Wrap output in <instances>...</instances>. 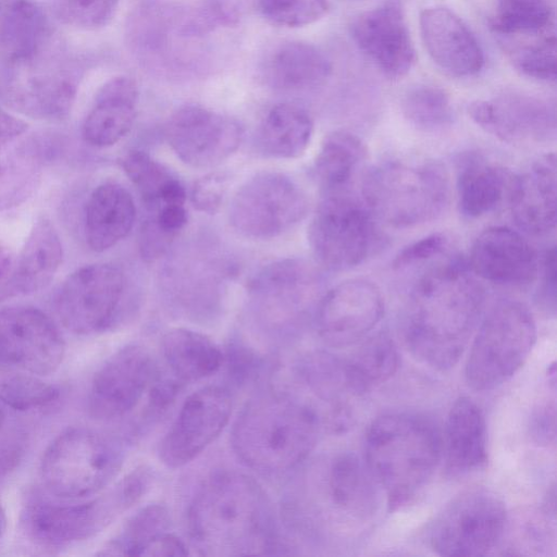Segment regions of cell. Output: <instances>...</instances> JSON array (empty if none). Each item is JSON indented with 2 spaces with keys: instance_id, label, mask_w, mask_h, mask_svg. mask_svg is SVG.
Here are the masks:
<instances>
[{
  "instance_id": "43",
  "label": "cell",
  "mask_w": 557,
  "mask_h": 557,
  "mask_svg": "<svg viewBox=\"0 0 557 557\" xmlns=\"http://www.w3.org/2000/svg\"><path fill=\"white\" fill-rule=\"evenodd\" d=\"M261 15L281 27H304L323 18L329 10L327 0H258Z\"/></svg>"
},
{
  "instance_id": "9",
  "label": "cell",
  "mask_w": 557,
  "mask_h": 557,
  "mask_svg": "<svg viewBox=\"0 0 557 557\" xmlns=\"http://www.w3.org/2000/svg\"><path fill=\"white\" fill-rule=\"evenodd\" d=\"M311 250L320 264L344 271L361 264L376 249L374 216L352 190L322 194L308 228Z\"/></svg>"
},
{
  "instance_id": "15",
  "label": "cell",
  "mask_w": 557,
  "mask_h": 557,
  "mask_svg": "<svg viewBox=\"0 0 557 557\" xmlns=\"http://www.w3.org/2000/svg\"><path fill=\"white\" fill-rule=\"evenodd\" d=\"M233 410L228 388L208 385L190 394L159 444V458L181 468L197 458L224 430Z\"/></svg>"
},
{
  "instance_id": "29",
  "label": "cell",
  "mask_w": 557,
  "mask_h": 557,
  "mask_svg": "<svg viewBox=\"0 0 557 557\" xmlns=\"http://www.w3.org/2000/svg\"><path fill=\"white\" fill-rule=\"evenodd\" d=\"M55 140L48 137L24 139L0 156V211L23 203L39 185L41 168L57 154Z\"/></svg>"
},
{
  "instance_id": "35",
  "label": "cell",
  "mask_w": 557,
  "mask_h": 557,
  "mask_svg": "<svg viewBox=\"0 0 557 557\" xmlns=\"http://www.w3.org/2000/svg\"><path fill=\"white\" fill-rule=\"evenodd\" d=\"M313 133L310 115L292 103L271 108L261 123L258 143L261 150L277 159H296L307 150Z\"/></svg>"
},
{
  "instance_id": "42",
  "label": "cell",
  "mask_w": 557,
  "mask_h": 557,
  "mask_svg": "<svg viewBox=\"0 0 557 557\" xmlns=\"http://www.w3.org/2000/svg\"><path fill=\"white\" fill-rule=\"evenodd\" d=\"M120 164L139 191L147 208L154 210L160 207L164 188L176 176L143 150L128 151L122 157Z\"/></svg>"
},
{
  "instance_id": "13",
  "label": "cell",
  "mask_w": 557,
  "mask_h": 557,
  "mask_svg": "<svg viewBox=\"0 0 557 557\" xmlns=\"http://www.w3.org/2000/svg\"><path fill=\"white\" fill-rule=\"evenodd\" d=\"M161 377L150 351L140 345H127L113 355L95 373L89 393L88 411L102 421H113L133 412Z\"/></svg>"
},
{
  "instance_id": "7",
  "label": "cell",
  "mask_w": 557,
  "mask_h": 557,
  "mask_svg": "<svg viewBox=\"0 0 557 557\" xmlns=\"http://www.w3.org/2000/svg\"><path fill=\"white\" fill-rule=\"evenodd\" d=\"M124 462L122 445L98 431L75 426L60 433L46 448L40 479L54 497L81 500L101 492Z\"/></svg>"
},
{
  "instance_id": "2",
  "label": "cell",
  "mask_w": 557,
  "mask_h": 557,
  "mask_svg": "<svg viewBox=\"0 0 557 557\" xmlns=\"http://www.w3.org/2000/svg\"><path fill=\"white\" fill-rule=\"evenodd\" d=\"M187 524L194 547L205 556L268 555L277 549L270 498L253 478L242 472L209 476L190 503Z\"/></svg>"
},
{
  "instance_id": "5",
  "label": "cell",
  "mask_w": 557,
  "mask_h": 557,
  "mask_svg": "<svg viewBox=\"0 0 557 557\" xmlns=\"http://www.w3.org/2000/svg\"><path fill=\"white\" fill-rule=\"evenodd\" d=\"M151 481L150 468L139 466L97 498L73 504L32 502L22 513L23 530L30 541L45 548H61L85 541L137 504Z\"/></svg>"
},
{
  "instance_id": "53",
  "label": "cell",
  "mask_w": 557,
  "mask_h": 557,
  "mask_svg": "<svg viewBox=\"0 0 557 557\" xmlns=\"http://www.w3.org/2000/svg\"><path fill=\"white\" fill-rule=\"evenodd\" d=\"M24 455L23 446L17 442L0 444V479L13 471Z\"/></svg>"
},
{
  "instance_id": "10",
  "label": "cell",
  "mask_w": 557,
  "mask_h": 557,
  "mask_svg": "<svg viewBox=\"0 0 557 557\" xmlns=\"http://www.w3.org/2000/svg\"><path fill=\"white\" fill-rule=\"evenodd\" d=\"M508 522L504 502L475 487L453 498L430 531L432 549L441 556H485L502 542Z\"/></svg>"
},
{
  "instance_id": "54",
  "label": "cell",
  "mask_w": 557,
  "mask_h": 557,
  "mask_svg": "<svg viewBox=\"0 0 557 557\" xmlns=\"http://www.w3.org/2000/svg\"><path fill=\"white\" fill-rule=\"evenodd\" d=\"M13 258L10 250L0 245V282L4 280L12 270Z\"/></svg>"
},
{
  "instance_id": "52",
  "label": "cell",
  "mask_w": 557,
  "mask_h": 557,
  "mask_svg": "<svg viewBox=\"0 0 557 557\" xmlns=\"http://www.w3.org/2000/svg\"><path fill=\"white\" fill-rule=\"evenodd\" d=\"M27 128L26 122L0 109V151L23 135Z\"/></svg>"
},
{
  "instance_id": "34",
  "label": "cell",
  "mask_w": 557,
  "mask_h": 557,
  "mask_svg": "<svg viewBox=\"0 0 557 557\" xmlns=\"http://www.w3.org/2000/svg\"><path fill=\"white\" fill-rule=\"evenodd\" d=\"M366 156L363 143L354 134L346 131L329 134L313 164L314 176L322 194L351 190L355 176Z\"/></svg>"
},
{
  "instance_id": "26",
  "label": "cell",
  "mask_w": 557,
  "mask_h": 557,
  "mask_svg": "<svg viewBox=\"0 0 557 557\" xmlns=\"http://www.w3.org/2000/svg\"><path fill=\"white\" fill-rule=\"evenodd\" d=\"M138 88L134 79L119 76L107 82L98 91L87 114L82 135L98 148L115 145L132 129L136 117Z\"/></svg>"
},
{
  "instance_id": "50",
  "label": "cell",
  "mask_w": 557,
  "mask_h": 557,
  "mask_svg": "<svg viewBox=\"0 0 557 557\" xmlns=\"http://www.w3.org/2000/svg\"><path fill=\"white\" fill-rule=\"evenodd\" d=\"M555 418L556 406L554 400L541 405L534 410L530 423V434L535 443L546 446L555 443Z\"/></svg>"
},
{
  "instance_id": "3",
  "label": "cell",
  "mask_w": 557,
  "mask_h": 557,
  "mask_svg": "<svg viewBox=\"0 0 557 557\" xmlns=\"http://www.w3.org/2000/svg\"><path fill=\"white\" fill-rule=\"evenodd\" d=\"M321 431V421L309 405L289 391L272 389L244 406L231 444L246 467L263 475H282L307 459Z\"/></svg>"
},
{
  "instance_id": "37",
  "label": "cell",
  "mask_w": 557,
  "mask_h": 557,
  "mask_svg": "<svg viewBox=\"0 0 557 557\" xmlns=\"http://www.w3.org/2000/svg\"><path fill=\"white\" fill-rule=\"evenodd\" d=\"M45 30L40 9L28 0H15L0 21V52L13 62L29 60L41 45Z\"/></svg>"
},
{
  "instance_id": "19",
  "label": "cell",
  "mask_w": 557,
  "mask_h": 557,
  "mask_svg": "<svg viewBox=\"0 0 557 557\" xmlns=\"http://www.w3.org/2000/svg\"><path fill=\"white\" fill-rule=\"evenodd\" d=\"M357 47L388 79L397 81L411 70L416 52L401 11L384 5L359 14L350 26Z\"/></svg>"
},
{
  "instance_id": "17",
  "label": "cell",
  "mask_w": 557,
  "mask_h": 557,
  "mask_svg": "<svg viewBox=\"0 0 557 557\" xmlns=\"http://www.w3.org/2000/svg\"><path fill=\"white\" fill-rule=\"evenodd\" d=\"M383 314L384 298L379 286L368 278H349L321 296L315 324L327 345L346 347L363 339Z\"/></svg>"
},
{
  "instance_id": "48",
  "label": "cell",
  "mask_w": 557,
  "mask_h": 557,
  "mask_svg": "<svg viewBox=\"0 0 557 557\" xmlns=\"http://www.w3.org/2000/svg\"><path fill=\"white\" fill-rule=\"evenodd\" d=\"M541 282L536 292V304L539 308L548 314L556 313V248L550 247L540 269Z\"/></svg>"
},
{
  "instance_id": "47",
  "label": "cell",
  "mask_w": 557,
  "mask_h": 557,
  "mask_svg": "<svg viewBox=\"0 0 557 557\" xmlns=\"http://www.w3.org/2000/svg\"><path fill=\"white\" fill-rule=\"evenodd\" d=\"M448 244L442 233H433L404 247L393 260L394 269L410 267L441 255Z\"/></svg>"
},
{
  "instance_id": "56",
  "label": "cell",
  "mask_w": 557,
  "mask_h": 557,
  "mask_svg": "<svg viewBox=\"0 0 557 557\" xmlns=\"http://www.w3.org/2000/svg\"><path fill=\"white\" fill-rule=\"evenodd\" d=\"M3 421H4V413H3V411H2V409L0 407V429H1L2 424H3Z\"/></svg>"
},
{
  "instance_id": "51",
  "label": "cell",
  "mask_w": 557,
  "mask_h": 557,
  "mask_svg": "<svg viewBox=\"0 0 557 557\" xmlns=\"http://www.w3.org/2000/svg\"><path fill=\"white\" fill-rule=\"evenodd\" d=\"M151 211L158 226L166 233L177 235L187 224L188 215L184 205H161Z\"/></svg>"
},
{
  "instance_id": "45",
  "label": "cell",
  "mask_w": 557,
  "mask_h": 557,
  "mask_svg": "<svg viewBox=\"0 0 557 557\" xmlns=\"http://www.w3.org/2000/svg\"><path fill=\"white\" fill-rule=\"evenodd\" d=\"M60 13L70 24L94 29L113 16L120 0H59Z\"/></svg>"
},
{
  "instance_id": "18",
  "label": "cell",
  "mask_w": 557,
  "mask_h": 557,
  "mask_svg": "<svg viewBox=\"0 0 557 557\" xmlns=\"http://www.w3.org/2000/svg\"><path fill=\"white\" fill-rule=\"evenodd\" d=\"M471 120L507 144L543 143L556 134L555 109L533 96L509 91L468 106Z\"/></svg>"
},
{
  "instance_id": "40",
  "label": "cell",
  "mask_w": 557,
  "mask_h": 557,
  "mask_svg": "<svg viewBox=\"0 0 557 557\" xmlns=\"http://www.w3.org/2000/svg\"><path fill=\"white\" fill-rule=\"evenodd\" d=\"M552 21L548 0H497L490 26L504 36H534L546 32Z\"/></svg>"
},
{
  "instance_id": "55",
  "label": "cell",
  "mask_w": 557,
  "mask_h": 557,
  "mask_svg": "<svg viewBox=\"0 0 557 557\" xmlns=\"http://www.w3.org/2000/svg\"><path fill=\"white\" fill-rule=\"evenodd\" d=\"M7 529V515L5 510L0 504V539L3 536Z\"/></svg>"
},
{
  "instance_id": "6",
  "label": "cell",
  "mask_w": 557,
  "mask_h": 557,
  "mask_svg": "<svg viewBox=\"0 0 557 557\" xmlns=\"http://www.w3.org/2000/svg\"><path fill=\"white\" fill-rule=\"evenodd\" d=\"M448 196L446 170L434 162H384L369 170L361 181V198L374 219L397 228L436 219Z\"/></svg>"
},
{
  "instance_id": "30",
  "label": "cell",
  "mask_w": 557,
  "mask_h": 557,
  "mask_svg": "<svg viewBox=\"0 0 557 557\" xmlns=\"http://www.w3.org/2000/svg\"><path fill=\"white\" fill-rule=\"evenodd\" d=\"M326 487L334 507L354 519L368 520L377 509L376 482L364 461L352 453L333 459Z\"/></svg>"
},
{
  "instance_id": "46",
  "label": "cell",
  "mask_w": 557,
  "mask_h": 557,
  "mask_svg": "<svg viewBox=\"0 0 557 557\" xmlns=\"http://www.w3.org/2000/svg\"><path fill=\"white\" fill-rule=\"evenodd\" d=\"M227 177L222 173H210L195 182L191 189L194 207L203 213L214 214L220 209L225 191Z\"/></svg>"
},
{
  "instance_id": "16",
  "label": "cell",
  "mask_w": 557,
  "mask_h": 557,
  "mask_svg": "<svg viewBox=\"0 0 557 557\" xmlns=\"http://www.w3.org/2000/svg\"><path fill=\"white\" fill-rule=\"evenodd\" d=\"M164 134L176 157L197 169L219 165L244 138L236 120L197 104L177 109L168 120Z\"/></svg>"
},
{
  "instance_id": "8",
  "label": "cell",
  "mask_w": 557,
  "mask_h": 557,
  "mask_svg": "<svg viewBox=\"0 0 557 557\" xmlns=\"http://www.w3.org/2000/svg\"><path fill=\"white\" fill-rule=\"evenodd\" d=\"M465 367L468 386L492 391L523 366L536 342L535 320L517 300L496 302L480 320Z\"/></svg>"
},
{
  "instance_id": "4",
  "label": "cell",
  "mask_w": 557,
  "mask_h": 557,
  "mask_svg": "<svg viewBox=\"0 0 557 557\" xmlns=\"http://www.w3.org/2000/svg\"><path fill=\"white\" fill-rule=\"evenodd\" d=\"M442 438L425 417L396 412L377 417L364 436V463L391 510L410 503L432 478Z\"/></svg>"
},
{
  "instance_id": "49",
  "label": "cell",
  "mask_w": 557,
  "mask_h": 557,
  "mask_svg": "<svg viewBox=\"0 0 557 557\" xmlns=\"http://www.w3.org/2000/svg\"><path fill=\"white\" fill-rule=\"evenodd\" d=\"M176 235L162 231L154 219L149 216L143 222L139 232V251L141 257L147 261H153L161 257L174 239Z\"/></svg>"
},
{
  "instance_id": "33",
  "label": "cell",
  "mask_w": 557,
  "mask_h": 557,
  "mask_svg": "<svg viewBox=\"0 0 557 557\" xmlns=\"http://www.w3.org/2000/svg\"><path fill=\"white\" fill-rule=\"evenodd\" d=\"M329 59L314 46L292 41L278 47L267 62L268 84L278 90L293 91L317 87L331 74Z\"/></svg>"
},
{
  "instance_id": "25",
  "label": "cell",
  "mask_w": 557,
  "mask_h": 557,
  "mask_svg": "<svg viewBox=\"0 0 557 557\" xmlns=\"http://www.w3.org/2000/svg\"><path fill=\"white\" fill-rule=\"evenodd\" d=\"M62 258V243L54 225L47 216L38 218L14 270L0 282V301L47 287L58 272Z\"/></svg>"
},
{
  "instance_id": "27",
  "label": "cell",
  "mask_w": 557,
  "mask_h": 557,
  "mask_svg": "<svg viewBox=\"0 0 557 557\" xmlns=\"http://www.w3.org/2000/svg\"><path fill=\"white\" fill-rule=\"evenodd\" d=\"M136 207L129 191L122 185L107 182L90 194L84 216L88 247L102 252L125 238L133 228Z\"/></svg>"
},
{
  "instance_id": "21",
  "label": "cell",
  "mask_w": 557,
  "mask_h": 557,
  "mask_svg": "<svg viewBox=\"0 0 557 557\" xmlns=\"http://www.w3.org/2000/svg\"><path fill=\"white\" fill-rule=\"evenodd\" d=\"M469 270L481 278L503 285H525L540 271L537 255L517 231L505 226L484 230L473 242Z\"/></svg>"
},
{
  "instance_id": "11",
  "label": "cell",
  "mask_w": 557,
  "mask_h": 557,
  "mask_svg": "<svg viewBox=\"0 0 557 557\" xmlns=\"http://www.w3.org/2000/svg\"><path fill=\"white\" fill-rule=\"evenodd\" d=\"M308 205L306 193L289 176L263 171L236 190L230 206V222L246 237L271 239L302 221Z\"/></svg>"
},
{
  "instance_id": "41",
  "label": "cell",
  "mask_w": 557,
  "mask_h": 557,
  "mask_svg": "<svg viewBox=\"0 0 557 557\" xmlns=\"http://www.w3.org/2000/svg\"><path fill=\"white\" fill-rule=\"evenodd\" d=\"M0 374V400L18 411L44 409L60 397L55 385L41 381L35 374L11 370Z\"/></svg>"
},
{
  "instance_id": "32",
  "label": "cell",
  "mask_w": 557,
  "mask_h": 557,
  "mask_svg": "<svg viewBox=\"0 0 557 557\" xmlns=\"http://www.w3.org/2000/svg\"><path fill=\"white\" fill-rule=\"evenodd\" d=\"M459 163L457 196L460 213L475 219L494 210L506 191L509 193L513 177L478 154H468Z\"/></svg>"
},
{
  "instance_id": "31",
  "label": "cell",
  "mask_w": 557,
  "mask_h": 557,
  "mask_svg": "<svg viewBox=\"0 0 557 557\" xmlns=\"http://www.w3.org/2000/svg\"><path fill=\"white\" fill-rule=\"evenodd\" d=\"M160 344L170 373L183 384L211 376L223 364L224 355L218 344L194 330L171 329Z\"/></svg>"
},
{
  "instance_id": "24",
  "label": "cell",
  "mask_w": 557,
  "mask_h": 557,
  "mask_svg": "<svg viewBox=\"0 0 557 557\" xmlns=\"http://www.w3.org/2000/svg\"><path fill=\"white\" fill-rule=\"evenodd\" d=\"M556 177V157L547 153L512 178L509 189L511 214L522 232L545 235L555 230Z\"/></svg>"
},
{
  "instance_id": "1",
  "label": "cell",
  "mask_w": 557,
  "mask_h": 557,
  "mask_svg": "<svg viewBox=\"0 0 557 557\" xmlns=\"http://www.w3.org/2000/svg\"><path fill=\"white\" fill-rule=\"evenodd\" d=\"M484 299V288L463 261L425 272L404 312L403 334L411 354L436 370L453 368L479 325Z\"/></svg>"
},
{
  "instance_id": "44",
  "label": "cell",
  "mask_w": 557,
  "mask_h": 557,
  "mask_svg": "<svg viewBox=\"0 0 557 557\" xmlns=\"http://www.w3.org/2000/svg\"><path fill=\"white\" fill-rule=\"evenodd\" d=\"M513 66L523 75L545 82H555L557 52L555 36L517 48L511 52Z\"/></svg>"
},
{
  "instance_id": "28",
  "label": "cell",
  "mask_w": 557,
  "mask_h": 557,
  "mask_svg": "<svg viewBox=\"0 0 557 557\" xmlns=\"http://www.w3.org/2000/svg\"><path fill=\"white\" fill-rule=\"evenodd\" d=\"M447 474L459 476L481 468L486 461L485 422L480 407L461 396L446 420L444 445Z\"/></svg>"
},
{
  "instance_id": "14",
  "label": "cell",
  "mask_w": 557,
  "mask_h": 557,
  "mask_svg": "<svg viewBox=\"0 0 557 557\" xmlns=\"http://www.w3.org/2000/svg\"><path fill=\"white\" fill-rule=\"evenodd\" d=\"M64 354V339L45 312L26 306L0 310L1 368L48 375L60 367Z\"/></svg>"
},
{
  "instance_id": "12",
  "label": "cell",
  "mask_w": 557,
  "mask_h": 557,
  "mask_svg": "<svg viewBox=\"0 0 557 557\" xmlns=\"http://www.w3.org/2000/svg\"><path fill=\"white\" fill-rule=\"evenodd\" d=\"M126 280L112 263L82 267L63 282L55 300L63 326L77 335L114 327L124 314Z\"/></svg>"
},
{
  "instance_id": "20",
  "label": "cell",
  "mask_w": 557,
  "mask_h": 557,
  "mask_svg": "<svg viewBox=\"0 0 557 557\" xmlns=\"http://www.w3.org/2000/svg\"><path fill=\"white\" fill-rule=\"evenodd\" d=\"M298 383L307 392L296 394L318 414L322 429L341 434L354 424L348 396H356L349 387L344 360L325 351L305 356L296 367Z\"/></svg>"
},
{
  "instance_id": "39",
  "label": "cell",
  "mask_w": 557,
  "mask_h": 557,
  "mask_svg": "<svg viewBox=\"0 0 557 557\" xmlns=\"http://www.w3.org/2000/svg\"><path fill=\"white\" fill-rule=\"evenodd\" d=\"M168 509L151 504L137 511L125 523L121 532L99 552L106 556H140L144 547L170 528Z\"/></svg>"
},
{
  "instance_id": "36",
  "label": "cell",
  "mask_w": 557,
  "mask_h": 557,
  "mask_svg": "<svg viewBox=\"0 0 557 557\" xmlns=\"http://www.w3.org/2000/svg\"><path fill=\"white\" fill-rule=\"evenodd\" d=\"M347 381L356 396L364 395L388 381L399 367V355L392 337L384 332L369 336L344 360Z\"/></svg>"
},
{
  "instance_id": "23",
  "label": "cell",
  "mask_w": 557,
  "mask_h": 557,
  "mask_svg": "<svg viewBox=\"0 0 557 557\" xmlns=\"http://www.w3.org/2000/svg\"><path fill=\"white\" fill-rule=\"evenodd\" d=\"M419 22L423 45L438 67L456 77L473 76L482 70L481 46L454 12L443 7L428 8Z\"/></svg>"
},
{
  "instance_id": "38",
  "label": "cell",
  "mask_w": 557,
  "mask_h": 557,
  "mask_svg": "<svg viewBox=\"0 0 557 557\" xmlns=\"http://www.w3.org/2000/svg\"><path fill=\"white\" fill-rule=\"evenodd\" d=\"M400 110L412 126L429 133L450 126L455 116L448 94L425 84L406 90L400 100Z\"/></svg>"
},
{
  "instance_id": "22",
  "label": "cell",
  "mask_w": 557,
  "mask_h": 557,
  "mask_svg": "<svg viewBox=\"0 0 557 557\" xmlns=\"http://www.w3.org/2000/svg\"><path fill=\"white\" fill-rule=\"evenodd\" d=\"M321 280L308 263L287 259L262 269L252 280L250 292L270 319L298 318L318 306Z\"/></svg>"
}]
</instances>
